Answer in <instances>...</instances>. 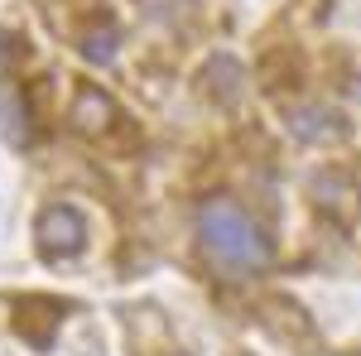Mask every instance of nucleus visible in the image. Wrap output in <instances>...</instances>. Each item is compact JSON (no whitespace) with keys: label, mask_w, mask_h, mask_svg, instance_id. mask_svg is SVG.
I'll use <instances>...</instances> for the list:
<instances>
[{"label":"nucleus","mask_w":361,"mask_h":356,"mask_svg":"<svg viewBox=\"0 0 361 356\" xmlns=\"http://www.w3.org/2000/svg\"><path fill=\"white\" fill-rule=\"evenodd\" d=\"M116 49H121V34H116V25H102L97 34H87V39H82V54L92 58V63H111Z\"/></svg>","instance_id":"6"},{"label":"nucleus","mask_w":361,"mask_h":356,"mask_svg":"<svg viewBox=\"0 0 361 356\" xmlns=\"http://www.w3.org/2000/svg\"><path fill=\"white\" fill-rule=\"evenodd\" d=\"M34 241H39V250L49 260H68V255H78L87 246V217L73 202H54V207H44Z\"/></svg>","instance_id":"2"},{"label":"nucleus","mask_w":361,"mask_h":356,"mask_svg":"<svg viewBox=\"0 0 361 356\" xmlns=\"http://www.w3.org/2000/svg\"><path fill=\"white\" fill-rule=\"evenodd\" d=\"M284 125L299 145H323V140L342 135V116L333 106H289L284 111Z\"/></svg>","instance_id":"3"},{"label":"nucleus","mask_w":361,"mask_h":356,"mask_svg":"<svg viewBox=\"0 0 361 356\" xmlns=\"http://www.w3.org/2000/svg\"><path fill=\"white\" fill-rule=\"evenodd\" d=\"M73 121H78V130H87V135H102L116 121L111 97L97 92V87H82V92H78V106H73Z\"/></svg>","instance_id":"5"},{"label":"nucleus","mask_w":361,"mask_h":356,"mask_svg":"<svg viewBox=\"0 0 361 356\" xmlns=\"http://www.w3.org/2000/svg\"><path fill=\"white\" fill-rule=\"evenodd\" d=\"M202 73H207V78H202V92H207L212 102H236V92L246 87V73H241V63L231 54H217Z\"/></svg>","instance_id":"4"},{"label":"nucleus","mask_w":361,"mask_h":356,"mask_svg":"<svg viewBox=\"0 0 361 356\" xmlns=\"http://www.w3.org/2000/svg\"><path fill=\"white\" fill-rule=\"evenodd\" d=\"M197 241L202 250L231 274H265L275 265V241L260 221L231 197H207L197 207Z\"/></svg>","instance_id":"1"}]
</instances>
